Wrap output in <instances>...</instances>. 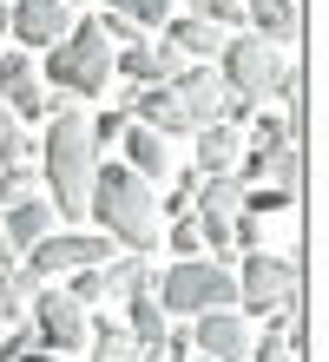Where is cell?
<instances>
[{"instance_id": "cell-1", "label": "cell", "mask_w": 329, "mask_h": 362, "mask_svg": "<svg viewBox=\"0 0 329 362\" xmlns=\"http://www.w3.org/2000/svg\"><path fill=\"white\" fill-rule=\"evenodd\" d=\"M99 145H93V119L73 112V105H59L47 139H40V178L53 185V218H86V191H93V172H99Z\"/></svg>"}, {"instance_id": "cell-2", "label": "cell", "mask_w": 329, "mask_h": 362, "mask_svg": "<svg viewBox=\"0 0 329 362\" xmlns=\"http://www.w3.org/2000/svg\"><path fill=\"white\" fill-rule=\"evenodd\" d=\"M86 218H93L112 244L145 257L151 238H158V185H145L139 172H125V165H99L93 191H86Z\"/></svg>"}, {"instance_id": "cell-3", "label": "cell", "mask_w": 329, "mask_h": 362, "mask_svg": "<svg viewBox=\"0 0 329 362\" xmlns=\"http://www.w3.org/2000/svg\"><path fill=\"white\" fill-rule=\"evenodd\" d=\"M151 296H158L165 316H217V310H237V276L224 264H204V257H185L171 264L165 276H151Z\"/></svg>"}, {"instance_id": "cell-4", "label": "cell", "mask_w": 329, "mask_h": 362, "mask_svg": "<svg viewBox=\"0 0 329 362\" xmlns=\"http://www.w3.org/2000/svg\"><path fill=\"white\" fill-rule=\"evenodd\" d=\"M47 79L59 93H79V99L112 86V40L99 33V20H73L59 47H47Z\"/></svg>"}, {"instance_id": "cell-5", "label": "cell", "mask_w": 329, "mask_h": 362, "mask_svg": "<svg viewBox=\"0 0 329 362\" xmlns=\"http://www.w3.org/2000/svg\"><path fill=\"white\" fill-rule=\"evenodd\" d=\"M303 296V257H283V250H244V270H237V310L250 316H277Z\"/></svg>"}, {"instance_id": "cell-6", "label": "cell", "mask_w": 329, "mask_h": 362, "mask_svg": "<svg viewBox=\"0 0 329 362\" xmlns=\"http://www.w3.org/2000/svg\"><path fill=\"white\" fill-rule=\"evenodd\" d=\"M112 257H119V250H112V238H105V230H47V238H40L20 264H27L40 284H47V276L99 270V264H112Z\"/></svg>"}, {"instance_id": "cell-7", "label": "cell", "mask_w": 329, "mask_h": 362, "mask_svg": "<svg viewBox=\"0 0 329 362\" xmlns=\"http://www.w3.org/2000/svg\"><path fill=\"white\" fill-rule=\"evenodd\" d=\"M283 59L270 40H224V53H217V79H224V93H237V99H263V93H277V79H283Z\"/></svg>"}, {"instance_id": "cell-8", "label": "cell", "mask_w": 329, "mask_h": 362, "mask_svg": "<svg viewBox=\"0 0 329 362\" xmlns=\"http://www.w3.org/2000/svg\"><path fill=\"white\" fill-rule=\"evenodd\" d=\"M27 329L40 336L47 356H73V349H86V329H93V323H86V310L66 290H40L33 310H27Z\"/></svg>"}, {"instance_id": "cell-9", "label": "cell", "mask_w": 329, "mask_h": 362, "mask_svg": "<svg viewBox=\"0 0 329 362\" xmlns=\"http://www.w3.org/2000/svg\"><path fill=\"white\" fill-rule=\"evenodd\" d=\"M66 27H73V7H66V0H13V7H7V33L20 40V53L59 47Z\"/></svg>"}, {"instance_id": "cell-10", "label": "cell", "mask_w": 329, "mask_h": 362, "mask_svg": "<svg viewBox=\"0 0 329 362\" xmlns=\"http://www.w3.org/2000/svg\"><path fill=\"white\" fill-rule=\"evenodd\" d=\"M191 356H204V362H250V323H244V310L191 316Z\"/></svg>"}, {"instance_id": "cell-11", "label": "cell", "mask_w": 329, "mask_h": 362, "mask_svg": "<svg viewBox=\"0 0 329 362\" xmlns=\"http://www.w3.org/2000/svg\"><path fill=\"white\" fill-rule=\"evenodd\" d=\"M112 73L132 79V86H165V79L185 73V59L171 53V40H132V47L112 53Z\"/></svg>"}, {"instance_id": "cell-12", "label": "cell", "mask_w": 329, "mask_h": 362, "mask_svg": "<svg viewBox=\"0 0 329 362\" xmlns=\"http://www.w3.org/2000/svg\"><path fill=\"white\" fill-rule=\"evenodd\" d=\"M0 105H7L13 119H47L53 112V99L40 93V79H33V53H0Z\"/></svg>"}, {"instance_id": "cell-13", "label": "cell", "mask_w": 329, "mask_h": 362, "mask_svg": "<svg viewBox=\"0 0 329 362\" xmlns=\"http://www.w3.org/2000/svg\"><path fill=\"white\" fill-rule=\"evenodd\" d=\"M237 158H244V132L237 125H224V119L197 125V178H231Z\"/></svg>"}, {"instance_id": "cell-14", "label": "cell", "mask_w": 329, "mask_h": 362, "mask_svg": "<svg viewBox=\"0 0 329 362\" xmlns=\"http://www.w3.org/2000/svg\"><path fill=\"white\" fill-rule=\"evenodd\" d=\"M171 93H178V105L191 112V125H211L217 105H224V79H217V66H185L178 79H165Z\"/></svg>"}, {"instance_id": "cell-15", "label": "cell", "mask_w": 329, "mask_h": 362, "mask_svg": "<svg viewBox=\"0 0 329 362\" xmlns=\"http://www.w3.org/2000/svg\"><path fill=\"white\" fill-rule=\"evenodd\" d=\"M244 27L270 47H283V40L303 33V0H244Z\"/></svg>"}, {"instance_id": "cell-16", "label": "cell", "mask_w": 329, "mask_h": 362, "mask_svg": "<svg viewBox=\"0 0 329 362\" xmlns=\"http://www.w3.org/2000/svg\"><path fill=\"white\" fill-rule=\"evenodd\" d=\"M0 230H7L13 257H27V250L53 230V204H47V198H20V204H7V211H0Z\"/></svg>"}, {"instance_id": "cell-17", "label": "cell", "mask_w": 329, "mask_h": 362, "mask_svg": "<svg viewBox=\"0 0 329 362\" xmlns=\"http://www.w3.org/2000/svg\"><path fill=\"white\" fill-rule=\"evenodd\" d=\"M125 172H139L145 185L171 178V145L158 132H145V125H125Z\"/></svg>"}, {"instance_id": "cell-18", "label": "cell", "mask_w": 329, "mask_h": 362, "mask_svg": "<svg viewBox=\"0 0 329 362\" xmlns=\"http://www.w3.org/2000/svg\"><path fill=\"white\" fill-rule=\"evenodd\" d=\"M165 40H171V53H178V59H217V53H224V33H217L204 13L165 20Z\"/></svg>"}, {"instance_id": "cell-19", "label": "cell", "mask_w": 329, "mask_h": 362, "mask_svg": "<svg viewBox=\"0 0 329 362\" xmlns=\"http://www.w3.org/2000/svg\"><path fill=\"white\" fill-rule=\"evenodd\" d=\"M165 329H171V316L158 310L151 284H145V290H132V296H125V336H132L139 349H151V343H165Z\"/></svg>"}, {"instance_id": "cell-20", "label": "cell", "mask_w": 329, "mask_h": 362, "mask_svg": "<svg viewBox=\"0 0 329 362\" xmlns=\"http://www.w3.org/2000/svg\"><path fill=\"white\" fill-rule=\"evenodd\" d=\"M33 296H40V276L27 264H7V270H0V323H27Z\"/></svg>"}, {"instance_id": "cell-21", "label": "cell", "mask_w": 329, "mask_h": 362, "mask_svg": "<svg viewBox=\"0 0 329 362\" xmlns=\"http://www.w3.org/2000/svg\"><path fill=\"white\" fill-rule=\"evenodd\" d=\"M191 211H197V218H237V211H244V185H237V178H197Z\"/></svg>"}, {"instance_id": "cell-22", "label": "cell", "mask_w": 329, "mask_h": 362, "mask_svg": "<svg viewBox=\"0 0 329 362\" xmlns=\"http://www.w3.org/2000/svg\"><path fill=\"white\" fill-rule=\"evenodd\" d=\"M86 349H93V362H139V343L125 336V323H99V329H86Z\"/></svg>"}, {"instance_id": "cell-23", "label": "cell", "mask_w": 329, "mask_h": 362, "mask_svg": "<svg viewBox=\"0 0 329 362\" xmlns=\"http://www.w3.org/2000/svg\"><path fill=\"white\" fill-rule=\"evenodd\" d=\"M105 13L132 20V27H165V20H171V0H105Z\"/></svg>"}, {"instance_id": "cell-24", "label": "cell", "mask_w": 329, "mask_h": 362, "mask_svg": "<svg viewBox=\"0 0 329 362\" xmlns=\"http://www.w3.org/2000/svg\"><path fill=\"white\" fill-rule=\"evenodd\" d=\"M244 145H250V152H277V145H296V125L270 112V119H257V125H250V139H244Z\"/></svg>"}, {"instance_id": "cell-25", "label": "cell", "mask_w": 329, "mask_h": 362, "mask_svg": "<svg viewBox=\"0 0 329 362\" xmlns=\"http://www.w3.org/2000/svg\"><path fill=\"white\" fill-rule=\"evenodd\" d=\"M197 13H204L217 33H224V27H244V0H197Z\"/></svg>"}, {"instance_id": "cell-26", "label": "cell", "mask_w": 329, "mask_h": 362, "mask_svg": "<svg viewBox=\"0 0 329 362\" xmlns=\"http://www.w3.org/2000/svg\"><path fill=\"white\" fill-rule=\"evenodd\" d=\"M66 296H73L79 310H86V303H105V276H99V270H73V290H66Z\"/></svg>"}, {"instance_id": "cell-27", "label": "cell", "mask_w": 329, "mask_h": 362, "mask_svg": "<svg viewBox=\"0 0 329 362\" xmlns=\"http://www.w3.org/2000/svg\"><path fill=\"white\" fill-rule=\"evenodd\" d=\"M171 250H178V264L204 250V238H197V218H171Z\"/></svg>"}, {"instance_id": "cell-28", "label": "cell", "mask_w": 329, "mask_h": 362, "mask_svg": "<svg viewBox=\"0 0 329 362\" xmlns=\"http://www.w3.org/2000/svg\"><path fill=\"white\" fill-rule=\"evenodd\" d=\"M125 139V112H99L93 119V145H119Z\"/></svg>"}, {"instance_id": "cell-29", "label": "cell", "mask_w": 329, "mask_h": 362, "mask_svg": "<svg viewBox=\"0 0 329 362\" xmlns=\"http://www.w3.org/2000/svg\"><path fill=\"white\" fill-rule=\"evenodd\" d=\"M250 362H303V349H290V343H270V336H263V343L250 349Z\"/></svg>"}, {"instance_id": "cell-30", "label": "cell", "mask_w": 329, "mask_h": 362, "mask_svg": "<svg viewBox=\"0 0 329 362\" xmlns=\"http://www.w3.org/2000/svg\"><path fill=\"white\" fill-rule=\"evenodd\" d=\"M139 362H185V356H171L165 343H151V349H139Z\"/></svg>"}, {"instance_id": "cell-31", "label": "cell", "mask_w": 329, "mask_h": 362, "mask_svg": "<svg viewBox=\"0 0 329 362\" xmlns=\"http://www.w3.org/2000/svg\"><path fill=\"white\" fill-rule=\"evenodd\" d=\"M7 264H20V257H13V244H7V230H0V270H7Z\"/></svg>"}, {"instance_id": "cell-32", "label": "cell", "mask_w": 329, "mask_h": 362, "mask_svg": "<svg viewBox=\"0 0 329 362\" xmlns=\"http://www.w3.org/2000/svg\"><path fill=\"white\" fill-rule=\"evenodd\" d=\"M20 362H59V356H47V349H27V356H20Z\"/></svg>"}, {"instance_id": "cell-33", "label": "cell", "mask_w": 329, "mask_h": 362, "mask_svg": "<svg viewBox=\"0 0 329 362\" xmlns=\"http://www.w3.org/2000/svg\"><path fill=\"white\" fill-rule=\"evenodd\" d=\"M0 132H13V112H7V105H0Z\"/></svg>"}, {"instance_id": "cell-34", "label": "cell", "mask_w": 329, "mask_h": 362, "mask_svg": "<svg viewBox=\"0 0 329 362\" xmlns=\"http://www.w3.org/2000/svg\"><path fill=\"white\" fill-rule=\"evenodd\" d=\"M0 33H7V0H0Z\"/></svg>"}, {"instance_id": "cell-35", "label": "cell", "mask_w": 329, "mask_h": 362, "mask_svg": "<svg viewBox=\"0 0 329 362\" xmlns=\"http://www.w3.org/2000/svg\"><path fill=\"white\" fill-rule=\"evenodd\" d=\"M191 362H204V356H191Z\"/></svg>"}, {"instance_id": "cell-36", "label": "cell", "mask_w": 329, "mask_h": 362, "mask_svg": "<svg viewBox=\"0 0 329 362\" xmlns=\"http://www.w3.org/2000/svg\"><path fill=\"white\" fill-rule=\"evenodd\" d=\"M191 7H197V0H191Z\"/></svg>"}]
</instances>
